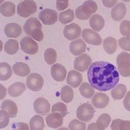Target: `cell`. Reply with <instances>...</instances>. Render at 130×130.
Returning a JSON list of instances; mask_svg holds the SVG:
<instances>
[{"label": "cell", "mask_w": 130, "mask_h": 130, "mask_svg": "<svg viewBox=\"0 0 130 130\" xmlns=\"http://www.w3.org/2000/svg\"><path fill=\"white\" fill-rule=\"evenodd\" d=\"M87 76L90 85L101 91L112 89L119 81L116 68L110 62L105 61L92 63L88 69Z\"/></svg>", "instance_id": "6da1fadb"}, {"label": "cell", "mask_w": 130, "mask_h": 130, "mask_svg": "<svg viewBox=\"0 0 130 130\" xmlns=\"http://www.w3.org/2000/svg\"><path fill=\"white\" fill-rule=\"evenodd\" d=\"M25 32L31 36L35 40L41 42L44 38V34L42 30V24L36 17H30L25 22L23 26Z\"/></svg>", "instance_id": "7a4b0ae2"}, {"label": "cell", "mask_w": 130, "mask_h": 130, "mask_svg": "<svg viewBox=\"0 0 130 130\" xmlns=\"http://www.w3.org/2000/svg\"><path fill=\"white\" fill-rule=\"evenodd\" d=\"M116 61L120 75L124 77L130 76V54L121 52L117 55Z\"/></svg>", "instance_id": "3957f363"}, {"label": "cell", "mask_w": 130, "mask_h": 130, "mask_svg": "<svg viewBox=\"0 0 130 130\" xmlns=\"http://www.w3.org/2000/svg\"><path fill=\"white\" fill-rule=\"evenodd\" d=\"M37 10V6L34 0H24L20 2L17 7V14L24 18L32 15Z\"/></svg>", "instance_id": "277c9868"}, {"label": "cell", "mask_w": 130, "mask_h": 130, "mask_svg": "<svg viewBox=\"0 0 130 130\" xmlns=\"http://www.w3.org/2000/svg\"><path fill=\"white\" fill-rule=\"evenodd\" d=\"M94 109L89 103H83L77 108L76 116L78 119L83 122H88L93 117Z\"/></svg>", "instance_id": "5b68a950"}, {"label": "cell", "mask_w": 130, "mask_h": 130, "mask_svg": "<svg viewBox=\"0 0 130 130\" xmlns=\"http://www.w3.org/2000/svg\"><path fill=\"white\" fill-rule=\"evenodd\" d=\"M26 85L27 87L33 91L40 90L44 85V79L42 76L36 73L30 74L27 78Z\"/></svg>", "instance_id": "8992f818"}, {"label": "cell", "mask_w": 130, "mask_h": 130, "mask_svg": "<svg viewBox=\"0 0 130 130\" xmlns=\"http://www.w3.org/2000/svg\"><path fill=\"white\" fill-rule=\"evenodd\" d=\"M20 44L21 50L26 53L34 55L38 52V44L30 37H24L20 41Z\"/></svg>", "instance_id": "52a82bcc"}, {"label": "cell", "mask_w": 130, "mask_h": 130, "mask_svg": "<svg viewBox=\"0 0 130 130\" xmlns=\"http://www.w3.org/2000/svg\"><path fill=\"white\" fill-rule=\"evenodd\" d=\"M39 18L44 24L52 25L57 21L58 13L54 10L45 9L39 13Z\"/></svg>", "instance_id": "ba28073f"}, {"label": "cell", "mask_w": 130, "mask_h": 130, "mask_svg": "<svg viewBox=\"0 0 130 130\" xmlns=\"http://www.w3.org/2000/svg\"><path fill=\"white\" fill-rule=\"evenodd\" d=\"M82 37L86 43L93 45H100L102 42L100 35L90 28H85L83 30Z\"/></svg>", "instance_id": "9c48e42d"}, {"label": "cell", "mask_w": 130, "mask_h": 130, "mask_svg": "<svg viewBox=\"0 0 130 130\" xmlns=\"http://www.w3.org/2000/svg\"><path fill=\"white\" fill-rule=\"evenodd\" d=\"M91 58L87 54L83 53L77 57L74 62L75 70L81 72L86 71L91 63Z\"/></svg>", "instance_id": "30bf717a"}, {"label": "cell", "mask_w": 130, "mask_h": 130, "mask_svg": "<svg viewBox=\"0 0 130 130\" xmlns=\"http://www.w3.org/2000/svg\"><path fill=\"white\" fill-rule=\"evenodd\" d=\"M63 33L66 39L71 41L80 37L81 28L78 24L73 22L64 26Z\"/></svg>", "instance_id": "8fae6325"}, {"label": "cell", "mask_w": 130, "mask_h": 130, "mask_svg": "<svg viewBox=\"0 0 130 130\" xmlns=\"http://www.w3.org/2000/svg\"><path fill=\"white\" fill-rule=\"evenodd\" d=\"M34 109L37 114L46 115L50 111V104L43 98H39L34 102Z\"/></svg>", "instance_id": "7c38bea8"}, {"label": "cell", "mask_w": 130, "mask_h": 130, "mask_svg": "<svg viewBox=\"0 0 130 130\" xmlns=\"http://www.w3.org/2000/svg\"><path fill=\"white\" fill-rule=\"evenodd\" d=\"M51 75L55 81L61 82L64 80L66 77L67 70L61 64L56 63L51 67Z\"/></svg>", "instance_id": "4fadbf2b"}, {"label": "cell", "mask_w": 130, "mask_h": 130, "mask_svg": "<svg viewBox=\"0 0 130 130\" xmlns=\"http://www.w3.org/2000/svg\"><path fill=\"white\" fill-rule=\"evenodd\" d=\"M47 125L53 128H56L63 124V117L58 112H52L45 118Z\"/></svg>", "instance_id": "5bb4252c"}, {"label": "cell", "mask_w": 130, "mask_h": 130, "mask_svg": "<svg viewBox=\"0 0 130 130\" xmlns=\"http://www.w3.org/2000/svg\"><path fill=\"white\" fill-rule=\"evenodd\" d=\"M109 98L108 96L103 92H96L92 99V104L98 109L105 108L108 104Z\"/></svg>", "instance_id": "9a60e30c"}, {"label": "cell", "mask_w": 130, "mask_h": 130, "mask_svg": "<svg viewBox=\"0 0 130 130\" xmlns=\"http://www.w3.org/2000/svg\"><path fill=\"white\" fill-rule=\"evenodd\" d=\"M126 13V8L123 3L117 4L111 10V15L112 18L117 21L122 20Z\"/></svg>", "instance_id": "2e32d148"}, {"label": "cell", "mask_w": 130, "mask_h": 130, "mask_svg": "<svg viewBox=\"0 0 130 130\" xmlns=\"http://www.w3.org/2000/svg\"><path fill=\"white\" fill-rule=\"evenodd\" d=\"M86 44L81 39H78L71 42L70 44V51L74 55H79L85 52Z\"/></svg>", "instance_id": "e0dca14e"}, {"label": "cell", "mask_w": 130, "mask_h": 130, "mask_svg": "<svg viewBox=\"0 0 130 130\" xmlns=\"http://www.w3.org/2000/svg\"><path fill=\"white\" fill-rule=\"evenodd\" d=\"M1 109L7 112L9 118H14L17 116L18 112L17 106L14 102L10 100H4L1 104Z\"/></svg>", "instance_id": "ac0fdd59"}, {"label": "cell", "mask_w": 130, "mask_h": 130, "mask_svg": "<svg viewBox=\"0 0 130 130\" xmlns=\"http://www.w3.org/2000/svg\"><path fill=\"white\" fill-rule=\"evenodd\" d=\"M82 81V75L79 72L71 70L69 72L67 77V83L73 88L78 87Z\"/></svg>", "instance_id": "d6986e66"}, {"label": "cell", "mask_w": 130, "mask_h": 130, "mask_svg": "<svg viewBox=\"0 0 130 130\" xmlns=\"http://www.w3.org/2000/svg\"><path fill=\"white\" fill-rule=\"evenodd\" d=\"M4 32L7 37L16 38L21 35L22 28L16 23H9L4 27Z\"/></svg>", "instance_id": "ffe728a7"}, {"label": "cell", "mask_w": 130, "mask_h": 130, "mask_svg": "<svg viewBox=\"0 0 130 130\" xmlns=\"http://www.w3.org/2000/svg\"><path fill=\"white\" fill-rule=\"evenodd\" d=\"M89 24L91 28L95 31H100L105 26V20L99 14L92 15L89 19Z\"/></svg>", "instance_id": "44dd1931"}, {"label": "cell", "mask_w": 130, "mask_h": 130, "mask_svg": "<svg viewBox=\"0 0 130 130\" xmlns=\"http://www.w3.org/2000/svg\"><path fill=\"white\" fill-rule=\"evenodd\" d=\"M26 90L25 84L21 82H16L11 84L8 89V94L12 97L20 96Z\"/></svg>", "instance_id": "7402d4cb"}, {"label": "cell", "mask_w": 130, "mask_h": 130, "mask_svg": "<svg viewBox=\"0 0 130 130\" xmlns=\"http://www.w3.org/2000/svg\"><path fill=\"white\" fill-rule=\"evenodd\" d=\"M14 73L21 77L27 76L30 72V70L28 66L22 62H17L12 67Z\"/></svg>", "instance_id": "603a6c76"}, {"label": "cell", "mask_w": 130, "mask_h": 130, "mask_svg": "<svg viewBox=\"0 0 130 130\" xmlns=\"http://www.w3.org/2000/svg\"><path fill=\"white\" fill-rule=\"evenodd\" d=\"M103 48L109 54L114 53L117 48V40L112 37L106 38L103 42Z\"/></svg>", "instance_id": "cb8c5ba5"}, {"label": "cell", "mask_w": 130, "mask_h": 130, "mask_svg": "<svg viewBox=\"0 0 130 130\" xmlns=\"http://www.w3.org/2000/svg\"><path fill=\"white\" fill-rule=\"evenodd\" d=\"M30 130H43L45 127L44 118L39 115H34L29 122Z\"/></svg>", "instance_id": "d4e9b609"}, {"label": "cell", "mask_w": 130, "mask_h": 130, "mask_svg": "<svg viewBox=\"0 0 130 130\" xmlns=\"http://www.w3.org/2000/svg\"><path fill=\"white\" fill-rule=\"evenodd\" d=\"M82 11L85 14L90 17L91 14L94 13L98 9V5L96 3L92 0H87L84 2L81 5Z\"/></svg>", "instance_id": "484cf974"}, {"label": "cell", "mask_w": 130, "mask_h": 130, "mask_svg": "<svg viewBox=\"0 0 130 130\" xmlns=\"http://www.w3.org/2000/svg\"><path fill=\"white\" fill-rule=\"evenodd\" d=\"M0 13L5 17L12 16L15 13V5L11 2H5L0 6Z\"/></svg>", "instance_id": "4316f807"}, {"label": "cell", "mask_w": 130, "mask_h": 130, "mask_svg": "<svg viewBox=\"0 0 130 130\" xmlns=\"http://www.w3.org/2000/svg\"><path fill=\"white\" fill-rule=\"evenodd\" d=\"M110 127L112 130H130V121L115 119L112 121Z\"/></svg>", "instance_id": "83f0119b"}, {"label": "cell", "mask_w": 130, "mask_h": 130, "mask_svg": "<svg viewBox=\"0 0 130 130\" xmlns=\"http://www.w3.org/2000/svg\"><path fill=\"white\" fill-rule=\"evenodd\" d=\"M61 100L66 103L71 102L74 98L73 89L69 85L63 86L60 90Z\"/></svg>", "instance_id": "f1b7e54d"}, {"label": "cell", "mask_w": 130, "mask_h": 130, "mask_svg": "<svg viewBox=\"0 0 130 130\" xmlns=\"http://www.w3.org/2000/svg\"><path fill=\"white\" fill-rule=\"evenodd\" d=\"M12 75L11 67L7 62H0V80H8Z\"/></svg>", "instance_id": "f546056e"}, {"label": "cell", "mask_w": 130, "mask_h": 130, "mask_svg": "<svg viewBox=\"0 0 130 130\" xmlns=\"http://www.w3.org/2000/svg\"><path fill=\"white\" fill-rule=\"evenodd\" d=\"M19 49L18 42L14 39L8 40L4 45L5 51L10 55L15 54Z\"/></svg>", "instance_id": "4dcf8cb0"}, {"label": "cell", "mask_w": 130, "mask_h": 130, "mask_svg": "<svg viewBox=\"0 0 130 130\" xmlns=\"http://www.w3.org/2000/svg\"><path fill=\"white\" fill-rule=\"evenodd\" d=\"M126 87L123 84H119L111 91L112 98L115 100H121L126 92Z\"/></svg>", "instance_id": "1f68e13d"}, {"label": "cell", "mask_w": 130, "mask_h": 130, "mask_svg": "<svg viewBox=\"0 0 130 130\" xmlns=\"http://www.w3.org/2000/svg\"><path fill=\"white\" fill-rule=\"evenodd\" d=\"M74 19V12L71 9H68L59 14V21L63 24L71 22Z\"/></svg>", "instance_id": "d6a6232c"}, {"label": "cell", "mask_w": 130, "mask_h": 130, "mask_svg": "<svg viewBox=\"0 0 130 130\" xmlns=\"http://www.w3.org/2000/svg\"><path fill=\"white\" fill-rule=\"evenodd\" d=\"M81 94L84 98L90 99L94 93V90L88 83L83 82L79 87Z\"/></svg>", "instance_id": "836d02e7"}, {"label": "cell", "mask_w": 130, "mask_h": 130, "mask_svg": "<svg viewBox=\"0 0 130 130\" xmlns=\"http://www.w3.org/2000/svg\"><path fill=\"white\" fill-rule=\"evenodd\" d=\"M111 121L110 116L107 113H104L98 117L95 123L99 128L105 129L109 125Z\"/></svg>", "instance_id": "e575fe53"}, {"label": "cell", "mask_w": 130, "mask_h": 130, "mask_svg": "<svg viewBox=\"0 0 130 130\" xmlns=\"http://www.w3.org/2000/svg\"><path fill=\"white\" fill-rule=\"evenodd\" d=\"M44 59L49 65L54 63L57 59V53L55 49L52 48H47L44 52Z\"/></svg>", "instance_id": "d590c367"}, {"label": "cell", "mask_w": 130, "mask_h": 130, "mask_svg": "<svg viewBox=\"0 0 130 130\" xmlns=\"http://www.w3.org/2000/svg\"><path fill=\"white\" fill-rule=\"evenodd\" d=\"M52 112H58L63 117H65L68 114L67 107L66 104L62 102H58L54 104L51 108Z\"/></svg>", "instance_id": "8d00e7d4"}, {"label": "cell", "mask_w": 130, "mask_h": 130, "mask_svg": "<svg viewBox=\"0 0 130 130\" xmlns=\"http://www.w3.org/2000/svg\"><path fill=\"white\" fill-rule=\"evenodd\" d=\"M86 124L79 120L74 119L70 122L69 128L70 130H85Z\"/></svg>", "instance_id": "74e56055"}, {"label": "cell", "mask_w": 130, "mask_h": 130, "mask_svg": "<svg viewBox=\"0 0 130 130\" xmlns=\"http://www.w3.org/2000/svg\"><path fill=\"white\" fill-rule=\"evenodd\" d=\"M119 30L122 36L129 37L130 36V21L127 20H123L120 23Z\"/></svg>", "instance_id": "f35d334b"}, {"label": "cell", "mask_w": 130, "mask_h": 130, "mask_svg": "<svg viewBox=\"0 0 130 130\" xmlns=\"http://www.w3.org/2000/svg\"><path fill=\"white\" fill-rule=\"evenodd\" d=\"M118 45L123 50L130 51V37H123L118 40Z\"/></svg>", "instance_id": "ab89813d"}, {"label": "cell", "mask_w": 130, "mask_h": 130, "mask_svg": "<svg viewBox=\"0 0 130 130\" xmlns=\"http://www.w3.org/2000/svg\"><path fill=\"white\" fill-rule=\"evenodd\" d=\"M9 123V117L4 110H0V129L6 127Z\"/></svg>", "instance_id": "60d3db41"}, {"label": "cell", "mask_w": 130, "mask_h": 130, "mask_svg": "<svg viewBox=\"0 0 130 130\" xmlns=\"http://www.w3.org/2000/svg\"><path fill=\"white\" fill-rule=\"evenodd\" d=\"M13 130H29L28 125L25 122H14L12 124Z\"/></svg>", "instance_id": "b9f144b4"}, {"label": "cell", "mask_w": 130, "mask_h": 130, "mask_svg": "<svg viewBox=\"0 0 130 130\" xmlns=\"http://www.w3.org/2000/svg\"><path fill=\"white\" fill-rule=\"evenodd\" d=\"M69 0H56V6L58 11H62L69 6Z\"/></svg>", "instance_id": "7bdbcfd3"}, {"label": "cell", "mask_w": 130, "mask_h": 130, "mask_svg": "<svg viewBox=\"0 0 130 130\" xmlns=\"http://www.w3.org/2000/svg\"><path fill=\"white\" fill-rule=\"evenodd\" d=\"M75 16L79 20H87L90 17L88 16L86 14L84 13V12L82 11L81 6L78 7L75 10Z\"/></svg>", "instance_id": "ee69618b"}, {"label": "cell", "mask_w": 130, "mask_h": 130, "mask_svg": "<svg viewBox=\"0 0 130 130\" xmlns=\"http://www.w3.org/2000/svg\"><path fill=\"white\" fill-rule=\"evenodd\" d=\"M123 104L125 109L130 111V91H128L126 94L123 101Z\"/></svg>", "instance_id": "f6af8a7d"}, {"label": "cell", "mask_w": 130, "mask_h": 130, "mask_svg": "<svg viewBox=\"0 0 130 130\" xmlns=\"http://www.w3.org/2000/svg\"><path fill=\"white\" fill-rule=\"evenodd\" d=\"M117 0H102V3L105 7L107 8H112L115 6Z\"/></svg>", "instance_id": "bcb514c9"}, {"label": "cell", "mask_w": 130, "mask_h": 130, "mask_svg": "<svg viewBox=\"0 0 130 130\" xmlns=\"http://www.w3.org/2000/svg\"><path fill=\"white\" fill-rule=\"evenodd\" d=\"M7 93V89L2 84L0 83V100H2L4 99Z\"/></svg>", "instance_id": "7dc6e473"}, {"label": "cell", "mask_w": 130, "mask_h": 130, "mask_svg": "<svg viewBox=\"0 0 130 130\" xmlns=\"http://www.w3.org/2000/svg\"><path fill=\"white\" fill-rule=\"evenodd\" d=\"M87 130H105L102 129L100 128H99L96 125V123L94 122H92L90 123L88 126H87Z\"/></svg>", "instance_id": "c3c4849f"}, {"label": "cell", "mask_w": 130, "mask_h": 130, "mask_svg": "<svg viewBox=\"0 0 130 130\" xmlns=\"http://www.w3.org/2000/svg\"><path fill=\"white\" fill-rule=\"evenodd\" d=\"M3 47V42L0 40V52L2 51Z\"/></svg>", "instance_id": "681fc988"}, {"label": "cell", "mask_w": 130, "mask_h": 130, "mask_svg": "<svg viewBox=\"0 0 130 130\" xmlns=\"http://www.w3.org/2000/svg\"><path fill=\"white\" fill-rule=\"evenodd\" d=\"M57 130H69V129L67 127H60L58 128Z\"/></svg>", "instance_id": "f907efd6"}, {"label": "cell", "mask_w": 130, "mask_h": 130, "mask_svg": "<svg viewBox=\"0 0 130 130\" xmlns=\"http://www.w3.org/2000/svg\"><path fill=\"white\" fill-rule=\"evenodd\" d=\"M4 1V0H0V4H2Z\"/></svg>", "instance_id": "816d5d0a"}, {"label": "cell", "mask_w": 130, "mask_h": 130, "mask_svg": "<svg viewBox=\"0 0 130 130\" xmlns=\"http://www.w3.org/2000/svg\"><path fill=\"white\" fill-rule=\"evenodd\" d=\"M122 1H123L124 2H129L130 1V0H122Z\"/></svg>", "instance_id": "f5cc1de1"}]
</instances>
